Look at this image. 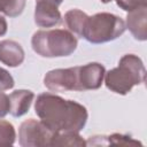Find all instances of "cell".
Listing matches in <instances>:
<instances>
[{
  "label": "cell",
  "instance_id": "1",
  "mask_svg": "<svg viewBox=\"0 0 147 147\" xmlns=\"http://www.w3.org/2000/svg\"><path fill=\"white\" fill-rule=\"evenodd\" d=\"M34 111L40 121L54 133H79L85 127L88 117L83 105L47 92L37 96Z\"/></svg>",
  "mask_w": 147,
  "mask_h": 147
},
{
  "label": "cell",
  "instance_id": "2",
  "mask_svg": "<svg viewBox=\"0 0 147 147\" xmlns=\"http://www.w3.org/2000/svg\"><path fill=\"white\" fill-rule=\"evenodd\" d=\"M146 69L140 57L126 54L121 57L118 65L105 74V84L114 93L125 95L133 86L145 83Z\"/></svg>",
  "mask_w": 147,
  "mask_h": 147
},
{
  "label": "cell",
  "instance_id": "3",
  "mask_svg": "<svg viewBox=\"0 0 147 147\" xmlns=\"http://www.w3.org/2000/svg\"><path fill=\"white\" fill-rule=\"evenodd\" d=\"M77 38L69 30H39L31 38L32 49L42 57H63L77 48Z\"/></svg>",
  "mask_w": 147,
  "mask_h": 147
},
{
  "label": "cell",
  "instance_id": "4",
  "mask_svg": "<svg viewBox=\"0 0 147 147\" xmlns=\"http://www.w3.org/2000/svg\"><path fill=\"white\" fill-rule=\"evenodd\" d=\"M125 22L110 13H98L88 16L82 38L91 44H103L121 37L125 31Z\"/></svg>",
  "mask_w": 147,
  "mask_h": 147
},
{
  "label": "cell",
  "instance_id": "5",
  "mask_svg": "<svg viewBox=\"0 0 147 147\" xmlns=\"http://www.w3.org/2000/svg\"><path fill=\"white\" fill-rule=\"evenodd\" d=\"M53 134L54 132H52L41 121L29 118L20 125V145L23 147L51 146Z\"/></svg>",
  "mask_w": 147,
  "mask_h": 147
},
{
  "label": "cell",
  "instance_id": "6",
  "mask_svg": "<svg viewBox=\"0 0 147 147\" xmlns=\"http://www.w3.org/2000/svg\"><path fill=\"white\" fill-rule=\"evenodd\" d=\"M44 85L52 92L78 91V67L67 69H54L44 77Z\"/></svg>",
  "mask_w": 147,
  "mask_h": 147
},
{
  "label": "cell",
  "instance_id": "7",
  "mask_svg": "<svg viewBox=\"0 0 147 147\" xmlns=\"http://www.w3.org/2000/svg\"><path fill=\"white\" fill-rule=\"evenodd\" d=\"M106 69L101 63L91 62L78 67V87L80 91L98 90L101 87Z\"/></svg>",
  "mask_w": 147,
  "mask_h": 147
},
{
  "label": "cell",
  "instance_id": "8",
  "mask_svg": "<svg viewBox=\"0 0 147 147\" xmlns=\"http://www.w3.org/2000/svg\"><path fill=\"white\" fill-rule=\"evenodd\" d=\"M59 6L48 0H38L34 8V23L40 28L56 26L62 22Z\"/></svg>",
  "mask_w": 147,
  "mask_h": 147
},
{
  "label": "cell",
  "instance_id": "9",
  "mask_svg": "<svg viewBox=\"0 0 147 147\" xmlns=\"http://www.w3.org/2000/svg\"><path fill=\"white\" fill-rule=\"evenodd\" d=\"M147 6L139 7L134 10L129 11L126 16L125 28L130 30L132 36L140 41L147 39Z\"/></svg>",
  "mask_w": 147,
  "mask_h": 147
},
{
  "label": "cell",
  "instance_id": "10",
  "mask_svg": "<svg viewBox=\"0 0 147 147\" xmlns=\"http://www.w3.org/2000/svg\"><path fill=\"white\" fill-rule=\"evenodd\" d=\"M24 49L22 46L14 40H1L0 41V62L3 64L15 68L24 61Z\"/></svg>",
  "mask_w": 147,
  "mask_h": 147
},
{
  "label": "cell",
  "instance_id": "11",
  "mask_svg": "<svg viewBox=\"0 0 147 147\" xmlns=\"http://www.w3.org/2000/svg\"><path fill=\"white\" fill-rule=\"evenodd\" d=\"M8 96L10 102L9 113L14 117H21L25 115L29 111L30 106L34 99L33 92L29 90H16L11 92Z\"/></svg>",
  "mask_w": 147,
  "mask_h": 147
},
{
  "label": "cell",
  "instance_id": "12",
  "mask_svg": "<svg viewBox=\"0 0 147 147\" xmlns=\"http://www.w3.org/2000/svg\"><path fill=\"white\" fill-rule=\"evenodd\" d=\"M87 17L88 15L79 9H70L64 14V24L71 33L82 37Z\"/></svg>",
  "mask_w": 147,
  "mask_h": 147
},
{
  "label": "cell",
  "instance_id": "13",
  "mask_svg": "<svg viewBox=\"0 0 147 147\" xmlns=\"http://www.w3.org/2000/svg\"><path fill=\"white\" fill-rule=\"evenodd\" d=\"M86 141L77 132H59L54 133L51 146H86Z\"/></svg>",
  "mask_w": 147,
  "mask_h": 147
},
{
  "label": "cell",
  "instance_id": "14",
  "mask_svg": "<svg viewBox=\"0 0 147 147\" xmlns=\"http://www.w3.org/2000/svg\"><path fill=\"white\" fill-rule=\"evenodd\" d=\"M26 0H0V13L9 17H17L25 8Z\"/></svg>",
  "mask_w": 147,
  "mask_h": 147
},
{
  "label": "cell",
  "instance_id": "15",
  "mask_svg": "<svg viewBox=\"0 0 147 147\" xmlns=\"http://www.w3.org/2000/svg\"><path fill=\"white\" fill-rule=\"evenodd\" d=\"M16 139L15 127L11 123L0 119V146L14 145Z\"/></svg>",
  "mask_w": 147,
  "mask_h": 147
},
{
  "label": "cell",
  "instance_id": "16",
  "mask_svg": "<svg viewBox=\"0 0 147 147\" xmlns=\"http://www.w3.org/2000/svg\"><path fill=\"white\" fill-rule=\"evenodd\" d=\"M103 139L107 140L105 145H141L138 140H134L130 136H124L119 133H114L110 136H103Z\"/></svg>",
  "mask_w": 147,
  "mask_h": 147
},
{
  "label": "cell",
  "instance_id": "17",
  "mask_svg": "<svg viewBox=\"0 0 147 147\" xmlns=\"http://www.w3.org/2000/svg\"><path fill=\"white\" fill-rule=\"evenodd\" d=\"M15 85L13 76L3 68L0 67V91H6L13 88Z\"/></svg>",
  "mask_w": 147,
  "mask_h": 147
},
{
  "label": "cell",
  "instance_id": "18",
  "mask_svg": "<svg viewBox=\"0 0 147 147\" xmlns=\"http://www.w3.org/2000/svg\"><path fill=\"white\" fill-rule=\"evenodd\" d=\"M116 3L123 10L131 11L139 7L146 6V0H116Z\"/></svg>",
  "mask_w": 147,
  "mask_h": 147
},
{
  "label": "cell",
  "instance_id": "19",
  "mask_svg": "<svg viewBox=\"0 0 147 147\" xmlns=\"http://www.w3.org/2000/svg\"><path fill=\"white\" fill-rule=\"evenodd\" d=\"M10 110V102H9V96L0 91V118H3Z\"/></svg>",
  "mask_w": 147,
  "mask_h": 147
},
{
  "label": "cell",
  "instance_id": "20",
  "mask_svg": "<svg viewBox=\"0 0 147 147\" xmlns=\"http://www.w3.org/2000/svg\"><path fill=\"white\" fill-rule=\"evenodd\" d=\"M7 28H8V25H7L6 20L0 15V37L3 36V34H6V32H7Z\"/></svg>",
  "mask_w": 147,
  "mask_h": 147
},
{
  "label": "cell",
  "instance_id": "21",
  "mask_svg": "<svg viewBox=\"0 0 147 147\" xmlns=\"http://www.w3.org/2000/svg\"><path fill=\"white\" fill-rule=\"evenodd\" d=\"M37 1H38V0H37ZM48 1H52V2H54V3H56L57 6H60V5L62 3V1H63V0H48Z\"/></svg>",
  "mask_w": 147,
  "mask_h": 147
},
{
  "label": "cell",
  "instance_id": "22",
  "mask_svg": "<svg viewBox=\"0 0 147 147\" xmlns=\"http://www.w3.org/2000/svg\"><path fill=\"white\" fill-rule=\"evenodd\" d=\"M110 1H113V0H101V2H103V3H108Z\"/></svg>",
  "mask_w": 147,
  "mask_h": 147
}]
</instances>
